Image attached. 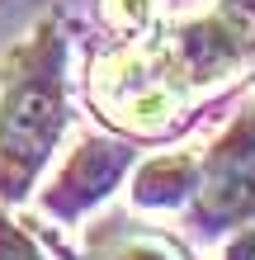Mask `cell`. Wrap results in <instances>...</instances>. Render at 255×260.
<instances>
[{"instance_id":"6da1fadb","label":"cell","mask_w":255,"mask_h":260,"mask_svg":"<svg viewBox=\"0 0 255 260\" xmlns=\"http://www.w3.org/2000/svg\"><path fill=\"white\" fill-rule=\"evenodd\" d=\"M62 133V85H57V43L28 52V71L0 104V194L19 199Z\"/></svg>"},{"instance_id":"7a4b0ae2","label":"cell","mask_w":255,"mask_h":260,"mask_svg":"<svg viewBox=\"0 0 255 260\" xmlns=\"http://www.w3.org/2000/svg\"><path fill=\"white\" fill-rule=\"evenodd\" d=\"M203 213L208 218H250L255 213V123L241 118L217 142L203 180Z\"/></svg>"},{"instance_id":"3957f363","label":"cell","mask_w":255,"mask_h":260,"mask_svg":"<svg viewBox=\"0 0 255 260\" xmlns=\"http://www.w3.org/2000/svg\"><path fill=\"white\" fill-rule=\"evenodd\" d=\"M118 171H123V151H118V147H104V142L81 147V151H76V161L66 166V175L57 180L52 208L76 213L81 204H90V199H99L104 189H109Z\"/></svg>"},{"instance_id":"277c9868","label":"cell","mask_w":255,"mask_h":260,"mask_svg":"<svg viewBox=\"0 0 255 260\" xmlns=\"http://www.w3.org/2000/svg\"><path fill=\"white\" fill-rule=\"evenodd\" d=\"M185 189H189V161H175V156L152 161L137 175V199L142 204H175Z\"/></svg>"},{"instance_id":"5b68a950","label":"cell","mask_w":255,"mask_h":260,"mask_svg":"<svg viewBox=\"0 0 255 260\" xmlns=\"http://www.w3.org/2000/svg\"><path fill=\"white\" fill-rule=\"evenodd\" d=\"M128 109H132L137 123H161V118L170 114V95H166V90H147V95H137Z\"/></svg>"},{"instance_id":"8992f818","label":"cell","mask_w":255,"mask_h":260,"mask_svg":"<svg viewBox=\"0 0 255 260\" xmlns=\"http://www.w3.org/2000/svg\"><path fill=\"white\" fill-rule=\"evenodd\" d=\"M0 260H43V255L33 251L28 237H19L10 222H0Z\"/></svg>"},{"instance_id":"52a82bcc","label":"cell","mask_w":255,"mask_h":260,"mask_svg":"<svg viewBox=\"0 0 255 260\" xmlns=\"http://www.w3.org/2000/svg\"><path fill=\"white\" fill-rule=\"evenodd\" d=\"M114 14L123 24H147V14H152V0H114Z\"/></svg>"},{"instance_id":"ba28073f","label":"cell","mask_w":255,"mask_h":260,"mask_svg":"<svg viewBox=\"0 0 255 260\" xmlns=\"http://www.w3.org/2000/svg\"><path fill=\"white\" fill-rule=\"evenodd\" d=\"M246 14H250V28H255V0H246Z\"/></svg>"}]
</instances>
